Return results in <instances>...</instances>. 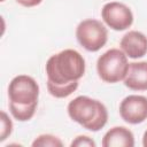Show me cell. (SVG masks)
Here are the masks:
<instances>
[{
	"instance_id": "6da1fadb",
	"label": "cell",
	"mask_w": 147,
	"mask_h": 147,
	"mask_svg": "<svg viewBox=\"0 0 147 147\" xmlns=\"http://www.w3.org/2000/svg\"><path fill=\"white\" fill-rule=\"evenodd\" d=\"M45 70L48 93L63 99L77 90L78 80L85 74V60L76 49H63L47 60Z\"/></svg>"
},
{
	"instance_id": "7a4b0ae2",
	"label": "cell",
	"mask_w": 147,
	"mask_h": 147,
	"mask_svg": "<svg viewBox=\"0 0 147 147\" xmlns=\"http://www.w3.org/2000/svg\"><path fill=\"white\" fill-rule=\"evenodd\" d=\"M69 117L84 129L98 132L108 122V110L106 106L87 95H78L68 103Z\"/></svg>"
},
{
	"instance_id": "3957f363",
	"label": "cell",
	"mask_w": 147,
	"mask_h": 147,
	"mask_svg": "<svg viewBox=\"0 0 147 147\" xmlns=\"http://www.w3.org/2000/svg\"><path fill=\"white\" fill-rule=\"evenodd\" d=\"M129 69L127 56L122 49L110 48L99 56L96 61V72L101 80L115 84L124 80Z\"/></svg>"
},
{
	"instance_id": "277c9868",
	"label": "cell",
	"mask_w": 147,
	"mask_h": 147,
	"mask_svg": "<svg viewBox=\"0 0 147 147\" xmlns=\"http://www.w3.org/2000/svg\"><path fill=\"white\" fill-rule=\"evenodd\" d=\"M76 38L79 45L86 51L98 52L107 44L108 30L100 21L87 18L77 25Z\"/></svg>"
},
{
	"instance_id": "5b68a950",
	"label": "cell",
	"mask_w": 147,
	"mask_h": 147,
	"mask_svg": "<svg viewBox=\"0 0 147 147\" xmlns=\"http://www.w3.org/2000/svg\"><path fill=\"white\" fill-rule=\"evenodd\" d=\"M8 98L9 101L21 105L38 103L39 85L31 76H15L8 85Z\"/></svg>"
},
{
	"instance_id": "8992f818",
	"label": "cell",
	"mask_w": 147,
	"mask_h": 147,
	"mask_svg": "<svg viewBox=\"0 0 147 147\" xmlns=\"http://www.w3.org/2000/svg\"><path fill=\"white\" fill-rule=\"evenodd\" d=\"M101 17L110 29L115 31H124L133 23V14L131 9L122 2L111 1L103 5Z\"/></svg>"
},
{
	"instance_id": "52a82bcc",
	"label": "cell",
	"mask_w": 147,
	"mask_h": 147,
	"mask_svg": "<svg viewBox=\"0 0 147 147\" xmlns=\"http://www.w3.org/2000/svg\"><path fill=\"white\" fill-rule=\"evenodd\" d=\"M119 115L129 124H140L147 119V98L131 94L125 96L119 103Z\"/></svg>"
},
{
	"instance_id": "ba28073f",
	"label": "cell",
	"mask_w": 147,
	"mask_h": 147,
	"mask_svg": "<svg viewBox=\"0 0 147 147\" xmlns=\"http://www.w3.org/2000/svg\"><path fill=\"white\" fill-rule=\"evenodd\" d=\"M119 47L130 59H140L147 54V37L137 30L126 32L121 41Z\"/></svg>"
},
{
	"instance_id": "9c48e42d",
	"label": "cell",
	"mask_w": 147,
	"mask_h": 147,
	"mask_svg": "<svg viewBox=\"0 0 147 147\" xmlns=\"http://www.w3.org/2000/svg\"><path fill=\"white\" fill-rule=\"evenodd\" d=\"M123 82L124 85L132 91H147V62L129 63L127 74Z\"/></svg>"
},
{
	"instance_id": "30bf717a",
	"label": "cell",
	"mask_w": 147,
	"mask_h": 147,
	"mask_svg": "<svg viewBox=\"0 0 147 147\" xmlns=\"http://www.w3.org/2000/svg\"><path fill=\"white\" fill-rule=\"evenodd\" d=\"M101 145L103 147H133L134 136L125 126H114L105 133Z\"/></svg>"
},
{
	"instance_id": "8fae6325",
	"label": "cell",
	"mask_w": 147,
	"mask_h": 147,
	"mask_svg": "<svg viewBox=\"0 0 147 147\" xmlns=\"http://www.w3.org/2000/svg\"><path fill=\"white\" fill-rule=\"evenodd\" d=\"M38 103H31V105H21L9 101V111L13 115V117L20 122H26L30 121L37 109Z\"/></svg>"
},
{
	"instance_id": "7c38bea8",
	"label": "cell",
	"mask_w": 147,
	"mask_h": 147,
	"mask_svg": "<svg viewBox=\"0 0 147 147\" xmlns=\"http://www.w3.org/2000/svg\"><path fill=\"white\" fill-rule=\"evenodd\" d=\"M33 147H62L63 142L53 134H40L32 141Z\"/></svg>"
},
{
	"instance_id": "4fadbf2b",
	"label": "cell",
	"mask_w": 147,
	"mask_h": 147,
	"mask_svg": "<svg viewBox=\"0 0 147 147\" xmlns=\"http://www.w3.org/2000/svg\"><path fill=\"white\" fill-rule=\"evenodd\" d=\"M13 131V122L6 111L1 110V130H0V141H5Z\"/></svg>"
},
{
	"instance_id": "5bb4252c",
	"label": "cell",
	"mask_w": 147,
	"mask_h": 147,
	"mask_svg": "<svg viewBox=\"0 0 147 147\" xmlns=\"http://www.w3.org/2000/svg\"><path fill=\"white\" fill-rule=\"evenodd\" d=\"M71 147H95V141L87 137V136H78L76 137L71 144H70Z\"/></svg>"
},
{
	"instance_id": "9a60e30c",
	"label": "cell",
	"mask_w": 147,
	"mask_h": 147,
	"mask_svg": "<svg viewBox=\"0 0 147 147\" xmlns=\"http://www.w3.org/2000/svg\"><path fill=\"white\" fill-rule=\"evenodd\" d=\"M17 3H20L23 7H34L42 2V0H16Z\"/></svg>"
},
{
	"instance_id": "2e32d148",
	"label": "cell",
	"mask_w": 147,
	"mask_h": 147,
	"mask_svg": "<svg viewBox=\"0 0 147 147\" xmlns=\"http://www.w3.org/2000/svg\"><path fill=\"white\" fill-rule=\"evenodd\" d=\"M142 146L144 147H147V130L145 131V133L142 136Z\"/></svg>"
},
{
	"instance_id": "e0dca14e",
	"label": "cell",
	"mask_w": 147,
	"mask_h": 147,
	"mask_svg": "<svg viewBox=\"0 0 147 147\" xmlns=\"http://www.w3.org/2000/svg\"><path fill=\"white\" fill-rule=\"evenodd\" d=\"M0 1H5V0H0Z\"/></svg>"
}]
</instances>
